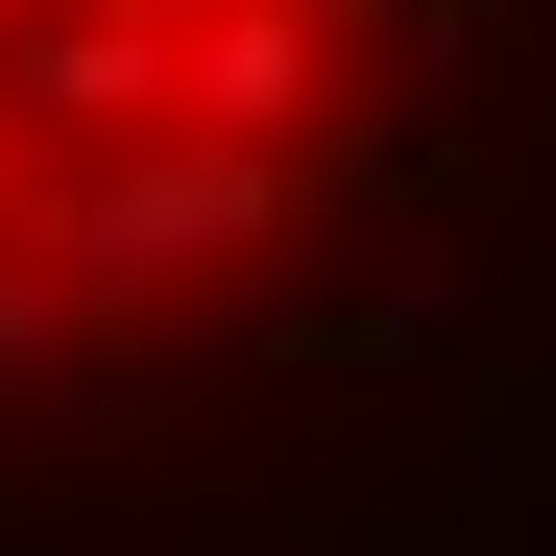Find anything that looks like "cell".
Listing matches in <instances>:
<instances>
[{
  "mask_svg": "<svg viewBox=\"0 0 556 556\" xmlns=\"http://www.w3.org/2000/svg\"><path fill=\"white\" fill-rule=\"evenodd\" d=\"M435 0H0V388L218 339L412 122Z\"/></svg>",
  "mask_w": 556,
  "mask_h": 556,
  "instance_id": "6da1fadb",
  "label": "cell"
}]
</instances>
